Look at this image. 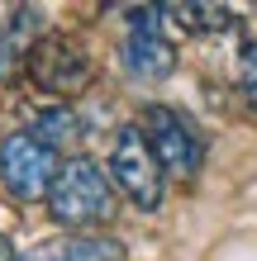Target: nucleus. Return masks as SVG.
Returning a JSON list of instances; mask_svg holds the SVG:
<instances>
[{"label": "nucleus", "mask_w": 257, "mask_h": 261, "mask_svg": "<svg viewBox=\"0 0 257 261\" xmlns=\"http://www.w3.org/2000/svg\"><path fill=\"white\" fill-rule=\"evenodd\" d=\"M48 214L53 223L72 228V233H90L114 214V186L96 157H72L62 162L53 190H48Z\"/></svg>", "instance_id": "obj_1"}, {"label": "nucleus", "mask_w": 257, "mask_h": 261, "mask_svg": "<svg viewBox=\"0 0 257 261\" xmlns=\"http://www.w3.org/2000/svg\"><path fill=\"white\" fill-rule=\"evenodd\" d=\"M57 171H62V162H57L53 147H43L34 133H10L0 138V186H5L19 204H34V199H48Z\"/></svg>", "instance_id": "obj_2"}, {"label": "nucleus", "mask_w": 257, "mask_h": 261, "mask_svg": "<svg viewBox=\"0 0 257 261\" xmlns=\"http://www.w3.org/2000/svg\"><path fill=\"white\" fill-rule=\"evenodd\" d=\"M138 128H143V138H148V147H153L162 176H172V180H195L200 157H205V143H200V133H195L186 119L172 110V105H148Z\"/></svg>", "instance_id": "obj_3"}, {"label": "nucleus", "mask_w": 257, "mask_h": 261, "mask_svg": "<svg viewBox=\"0 0 257 261\" xmlns=\"http://www.w3.org/2000/svg\"><path fill=\"white\" fill-rule=\"evenodd\" d=\"M110 180L124 190L138 209H157L162 195H167V180H162V166L148 147V138L138 124H124L114 138V152H110Z\"/></svg>", "instance_id": "obj_4"}, {"label": "nucleus", "mask_w": 257, "mask_h": 261, "mask_svg": "<svg viewBox=\"0 0 257 261\" xmlns=\"http://www.w3.org/2000/svg\"><path fill=\"white\" fill-rule=\"evenodd\" d=\"M29 76H34L38 90H48L57 100H72L96 81V67H90V53L77 38L67 34H43L34 57H29Z\"/></svg>", "instance_id": "obj_5"}, {"label": "nucleus", "mask_w": 257, "mask_h": 261, "mask_svg": "<svg viewBox=\"0 0 257 261\" xmlns=\"http://www.w3.org/2000/svg\"><path fill=\"white\" fill-rule=\"evenodd\" d=\"M43 38V14L34 5H14L10 24L0 29V86H14L29 71V57H34Z\"/></svg>", "instance_id": "obj_6"}, {"label": "nucleus", "mask_w": 257, "mask_h": 261, "mask_svg": "<svg viewBox=\"0 0 257 261\" xmlns=\"http://www.w3.org/2000/svg\"><path fill=\"white\" fill-rule=\"evenodd\" d=\"M119 62L133 81H167L176 71V48L162 34H129L119 48Z\"/></svg>", "instance_id": "obj_7"}, {"label": "nucleus", "mask_w": 257, "mask_h": 261, "mask_svg": "<svg viewBox=\"0 0 257 261\" xmlns=\"http://www.w3.org/2000/svg\"><path fill=\"white\" fill-rule=\"evenodd\" d=\"M19 261H124V247L105 233H67L57 242H43Z\"/></svg>", "instance_id": "obj_8"}, {"label": "nucleus", "mask_w": 257, "mask_h": 261, "mask_svg": "<svg viewBox=\"0 0 257 261\" xmlns=\"http://www.w3.org/2000/svg\"><path fill=\"white\" fill-rule=\"evenodd\" d=\"M29 133H34L43 147L62 152V147L81 143V119H77V110H67V105H48V110H38V119H34Z\"/></svg>", "instance_id": "obj_9"}, {"label": "nucleus", "mask_w": 257, "mask_h": 261, "mask_svg": "<svg viewBox=\"0 0 257 261\" xmlns=\"http://www.w3.org/2000/svg\"><path fill=\"white\" fill-rule=\"evenodd\" d=\"M167 14L191 24V34H215V29H229V19H233L224 5H172Z\"/></svg>", "instance_id": "obj_10"}, {"label": "nucleus", "mask_w": 257, "mask_h": 261, "mask_svg": "<svg viewBox=\"0 0 257 261\" xmlns=\"http://www.w3.org/2000/svg\"><path fill=\"white\" fill-rule=\"evenodd\" d=\"M238 90H243V100L257 110V38H248L243 53H238Z\"/></svg>", "instance_id": "obj_11"}, {"label": "nucleus", "mask_w": 257, "mask_h": 261, "mask_svg": "<svg viewBox=\"0 0 257 261\" xmlns=\"http://www.w3.org/2000/svg\"><path fill=\"white\" fill-rule=\"evenodd\" d=\"M0 261H19V252H14V242L0 233Z\"/></svg>", "instance_id": "obj_12"}]
</instances>
